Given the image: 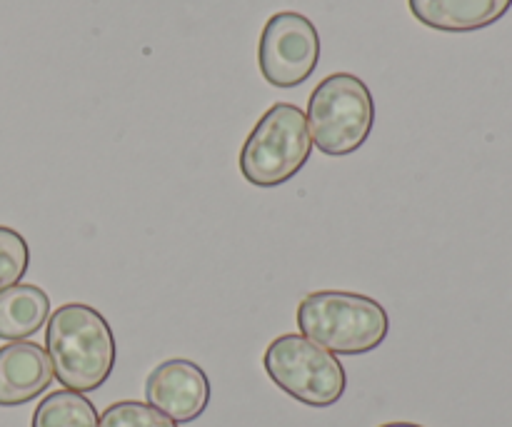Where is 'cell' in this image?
<instances>
[{
    "label": "cell",
    "instance_id": "ba28073f",
    "mask_svg": "<svg viewBox=\"0 0 512 427\" xmlns=\"http://www.w3.org/2000/svg\"><path fill=\"white\" fill-rule=\"evenodd\" d=\"M53 378V363L38 343L18 340L0 348V408H18L40 398Z\"/></svg>",
    "mask_w": 512,
    "mask_h": 427
},
{
    "label": "cell",
    "instance_id": "52a82bcc",
    "mask_svg": "<svg viewBox=\"0 0 512 427\" xmlns=\"http://www.w3.org/2000/svg\"><path fill=\"white\" fill-rule=\"evenodd\" d=\"M145 400L175 425L193 423L210 405V380L193 360L170 358L150 370Z\"/></svg>",
    "mask_w": 512,
    "mask_h": 427
},
{
    "label": "cell",
    "instance_id": "4fadbf2b",
    "mask_svg": "<svg viewBox=\"0 0 512 427\" xmlns=\"http://www.w3.org/2000/svg\"><path fill=\"white\" fill-rule=\"evenodd\" d=\"M100 427H178L153 405L138 400H120L100 415Z\"/></svg>",
    "mask_w": 512,
    "mask_h": 427
},
{
    "label": "cell",
    "instance_id": "3957f363",
    "mask_svg": "<svg viewBox=\"0 0 512 427\" xmlns=\"http://www.w3.org/2000/svg\"><path fill=\"white\" fill-rule=\"evenodd\" d=\"M305 118L315 148L330 158H345L363 148L373 133V93L358 75L333 73L310 93Z\"/></svg>",
    "mask_w": 512,
    "mask_h": 427
},
{
    "label": "cell",
    "instance_id": "8992f818",
    "mask_svg": "<svg viewBox=\"0 0 512 427\" xmlns=\"http://www.w3.org/2000/svg\"><path fill=\"white\" fill-rule=\"evenodd\" d=\"M320 63V35L313 20L295 10L270 15L258 45V65L265 83L298 88Z\"/></svg>",
    "mask_w": 512,
    "mask_h": 427
},
{
    "label": "cell",
    "instance_id": "7a4b0ae2",
    "mask_svg": "<svg viewBox=\"0 0 512 427\" xmlns=\"http://www.w3.org/2000/svg\"><path fill=\"white\" fill-rule=\"evenodd\" d=\"M300 335L333 355H368L385 343L390 318L378 300L348 290H318L298 305Z\"/></svg>",
    "mask_w": 512,
    "mask_h": 427
},
{
    "label": "cell",
    "instance_id": "7c38bea8",
    "mask_svg": "<svg viewBox=\"0 0 512 427\" xmlns=\"http://www.w3.org/2000/svg\"><path fill=\"white\" fill-rule=\"evenodd\" d=\"M30 268L28 240L13 228L0 225V293L25 278Z\"/></svg>",
    "mask_w": 512,
    "mask_h": 427
},
{
    "label": "cell",
    "instance_id": "5bb4252c",
    "mask_svg": "<svg viewBox=\"0 0 512 427\" xmlns=\"http://www.w3.org/2000/svg\"><path fill=\"white\" fill-rule=\"evenodd\" d=\"M380 427H423V425H415V423H385Z\"/></svg>",
    "mask_w": 512,
    "mask_h": 427
},
{
    "label": "cell",
    "instance_id": "277c9868",
    "mask_svg": "<svg viewBox=\"0 0 512 427\" xmlns=\"http://www.w3.org/2000/svg\"><path fill=\"white\" fill-rule=\"evenodd\" d=\"M313 153L308 118L293 103H275L240 150V173L255 188H275L305 168Z\"/></svg>",
    "mask_w": 512,
    "mask_h": 427
},
{
    "label": "cell",
    "instance_id": "8fae6325",
    "mask_svg": "<svg viewBox=\"0 0 512 427\" xmlns=\"http://www.w3.org/2000/svg\"><path fill=\"white\" fill-rule=\"evenodd\" d=\"M30 427H100V418L83 393L63 388L40 400Z\"/></svg>",
    "mask_w": 512,
    "mask_h": 427
},
{
    "label": "cell",
    "instance_id": "6da1fadb",
    "mask_svg": "<svg viewBox=\"0 0 512 427\" xmlns=\"http://www.w3.org/2000/svg\"><path fill=\"white\" fill-rule=\"evenodd\" d=\"M45 353L55 380L73 393H93L108 383L118 348L108 320L85 303H65L48 318Z\"/></svg>",
    "mask_w": 512,
    "mask_h": 427
},
{
    "label": "cell",
    "instance_id": "5b68a950",
    "mask_svg": "<svg viewBox=\"0 0 512 427\" xmlns=\"http://www.w3.org/2000/svg\"><path fill=\"white\" fill-rule=\"evenodd\" d=\"M268 378L308 408H330L348 388L343 363L303 335H280L263 355Z\"/></svg>",
    "mask_w": 512,
    "mask_h": 427
},
{
    "label": "cell",
    "instance_id": "30bf717a",
    "mask_svg": "<svg viewBox=\"0 0 512 427\" xmlns=\"http://www.w3.org/2000/svg\"><path fill=\"white\" fill-rule=\"evenodd\" d=\"M50 298L43 288L18 283L0 293V340H28L48 323Z\"/></svg>",
    "mask_w": 512,
    "mask_h": 427
},
{
    "label": "cell",
    "instance_id": "9c48e42d",
    "mask_svg": "<svg viewBox=\"0 0 512 427\" xmlns=\"http://www.w3.org/2000/svg\"><path fill=\"white\" fill-rule=\"evenodd\" d=\"M410 13L440 33H473L508 15L512 0H408Z\"/></svg>",
    "mask_w": 512,
    "mask_h": 427
}]
</instances>
